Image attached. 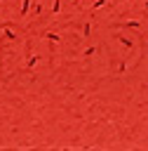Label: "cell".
Masks as SVG:
<instances>
[{
	"label": "cell",
	"instance_id": "obj_1",
	"mask_svg": "<svg viewBox=\"0 0 148 151\" xmlns=\"http://www.w3.org/2000/svg\"><path fill=\"white\" fill-rule=\"evenodd\" d=\"M113 28H134V31H139V28H141V21H139V19H127V21L113 24Z\"/></svg>",
	"mask_w": 148,
	"mask_h": 151
},
{
	"label": "cell",
	"instance_id": "obj_4",
	"mask_svg": "<svg viewBox=\"0 0 148 151\" xmlns=\"http://www.w3.org/2000/svg\"><path fill=\"white\" fill-rule=\"evenodd\" d=\"M40 35H42V38H47L49 42H61V33H56V31H42Z\"/></svg>",
	"mask_w": 148,
	"mask_h": 151
},
{
	"label": "cell",
	"instance_id": "obj_5",
	"mask_svg": "<svg viewBox=\"0 0 148 151\" xmlns=\"http://www.w3.org/2000/svg\"><path fill=\"white\" fill-rule=\"evenodd\" d=\"M40 59H42L40 54H35V57H33V54H28V57H26V71H31L33 66H38V64H40Z\"/></svg>",
	"mask_w": 148,
	"mask_h": 151
},
{
	"label": "cell",
	"instance_id": "obj_6",
	"mask_svg": "<svg viewBox=\"0 0 148 151\" xmlns=\"http://www.w3.org/2000/svg\"><path fill=\"white\" fill-rule=\"evenodd\" d=\"M115 40H117V42H120V45H122L125 50H132V47H134V42H132L129 38H125V35H120V33H115Z\"/></svg>",
	"mask_w": 148,
	"mask_h": 151
},
{
	"label": "cell",
	"instance_id": "obj_10",
	"mask_svg": "<svg viewBox=\"0 0 148 151\" xmlns=\"http://www.w3.org/2000/svg\"><path fill=\"white\" fill-rule=\"evenodd\" d=\"M94 52H99V47H96V45H87V47L82 50V57H92Z\"/></svg>",
	"mask_w": 148,
	"mask_h": 151
},
{
	"label": "cell",
	"instance_id": "obj_9",
	"mask_svg": "<svg viewBox=\"0 0 148 151\" xmlns=\"http://www.w3.org/2000/svg\"><path fill=\"white\" fill-rule=\"evenodd\" d=\"M89 35H92V24H89V21H85V24H82V38L87 40Z\"/></svg>",
	"mask_w": 148,
	"mask_h": 151
},
{
	"label": "cell",
	"instance_id": "obj_8",
	"mask_svg": "<svg viewBox=\"0 0 148 151\" xmlns=\"http://www.w3.org/2000/svg\"><path fill=\"white\" fill-rule=\"evenodd\" d=\"M106 5H108V0H94V2L89 5V9H92V12H96V9H101V7H106Z\"/></svg>",
	"mask_w": 148,
	"mask_h": 151
},
{
	"label": "cell",
	"instance_id": "obj_2",
	"mask_svg": "<svg viewBox=\"0 0 148 151\" xmlns=\"http://www.w3.org/2000/svg\"><path fill=\"white\" fill-rule=\"evenodd\" d=\"M12 28H14V26H5V28H2V31H5L2 40H9V42H19V33H14Z\"/></svg>",
	"mask_w": 148,
	"mask_h": 151
},
{
	"label": "cell",
	"instance_id": "obj_12",
	"mask_svg": "<svg viewBox=\"0 0 148 151\" xmlns=\"http://www.w3.org/2000/svg\"><path fill=\"white\" fill-rule=\"evenodd\" d=\"M125 71H127V61H120L117 64V73H125Z\"/></svg>",
	"mask_w": 148,
	"mask_h": 151
},
{
	"label": "cell",
	"instance_id": "obj_14",
	"mask_svg": "<svg viewBox=\"0 0 148 151\" xmlns=\"http://www.w3.org/2000/svg\"><path fill=\"white\" fill-rule=\"evenodd\" d=\"M117 2H129V0H117Z\"/></svg>",
	"mask_w": 148,
	"mask_h": 151
},
{
	"label": "cell",
	"instance_id": "obj_11",
	"mask_svg": "<svg viewBox=\"0 0 148 151\" xmlns=\"http://www.w3.org/2000/svg\"><path fill=\"white\" fill-rule=\"evenodd\" d=\"M61 12V0H52V14H59Z\"/></svg>",
	"mask_w": 148,
	"mask_h": 151
},
{
	"label": "cell",
	"instance_id": "obj_13",
	"mask_svg": "<svg viewBox=\"0 0 148 151\" xmlns=\"http://www.w3.org/2000/svg\"><path fill=\"white\" fill-rule=\"evenodd\" d=\"M143 9H146V12H148V0H146V2H143Z\"/></svg>",
	"mask_w": 148,
	"mask_h": 151
},
{
	"label": "cell",
	"instance_id": "obj_7",
	"mask_svg": "<svg viewBox=\"0 0 148 151\" xmlns=\"http://www.w3.org/2000/svg\"><path fill=\"white\" fill-rule=\"evenodd\" d=\"M31 14H33V17H40V14H42V2H40V0H38V2H33Z\"/></svg>",
	"mask_w": 148,
	"mask_h": 151
},
{
	"label": "cell",
	"instance_id": "obj_15",
	"mask_svg": "<svg viewBox=\"0 0 148 151\" xmlns=\"http://www.w3.org/2000/svg\"><path fill=\"white\" fill-rule=\"evenodd\" d=\"M70 2H80V0H70Z\"/></svg>",
	"mask_w": 148,
	"mask_h": 151
},
{
	"label": "cell",
	"instance_id": "obj_3",
	"mask_svg": "<svg viewBox=\"0 0 148 151\" xmlns=\"http://www.w3.org/2000/svg\"><path fill=\"white\" fill-rule=\"evenodd\" d=\"M31 7H33V0H21V5H19V17H28L31 14Z\"/></svg>",
	"mask_w": 148,
	"mask_h": 151
}]
</instances>
